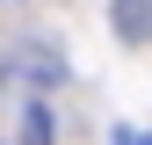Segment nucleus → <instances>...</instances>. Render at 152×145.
<instances>
[{
	"instance_id": "obj_1",
	"label": "nucleus",
	"mask_w": 152,
	"mask_h": 145,
	"mask_svg": "<svg viewBox=\"0 0 152 145\" xmlns=\"http://www.w3.org/2000/svg\"><path fill=\"white\" fill-rule=\"evenodd\" d=\"M123 15V36H152V0H116Z\"/></svg>"
},
{
	"instance_id": "obj_2",
	"label": "nucleus",
	"mask_w": 152,
	"mask_h": 145,
	"mask_svg": "<svg viewBox=\"0 0 152 145\" xmlns=\"http://www.w3.org/2000/svg\"><path fill=\"white\" fill-rule=\"evenodd\" d=\"M116 145H152V131H123V138H116Z\"/></svg>"
}]
</instances>
